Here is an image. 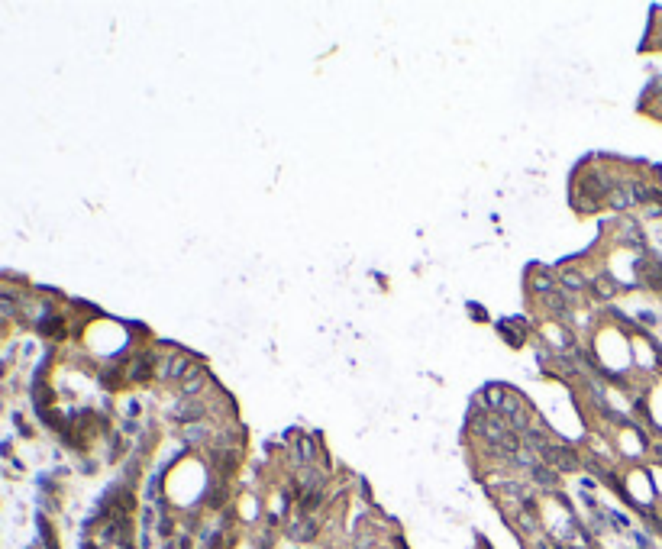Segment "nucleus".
Segmentation results:
<instances>
[{"label":"nucleus","instance_id":"1","mask_svg":"<svg viewBox=\"0 0 662 549\" xmlns=\"http://www.w3.org/2000/svg\"><path fill=\"white\" fill-rule=\"evenodd\" d=\"M611 488L621 495L624 508H630L633 514H640L643 520L662 504L659 491H656L653 478H650V469L646 466H621V472H617Z\"/></svg>","mask_w":662,"mask_h":549},{"label":"nucleus","instance_id":"2","mask_svg":"<svg viewBox=\"0 0 662 549\" xmlns=\"http://www.w3.org/2000/svg\"><path fill=\"white\" fill-rule=\"evenodd\" d=\"M498 336L504 340L507 349H514V353H517V349H524V346L530 343L533 323H530V320H520V317H517V320H514V317H507V320L498 323Z\"/></svg>","mask_w":662,"mask_h":549},{"label":"nucleus","instance_id":"3","mask_svg":"<svg viewBox=\"0 0 662 549\" xmlns=\"http://www.w3.org/2000/svg\"><path fill=\"white\" fill-rule=\"evenodd\" d=\"M30 549H39V546H30Z\"/></svg>","mask_w":662,"mask_h":549},{"label":"nucleus","instance_id":"4","mask_svg":"<svg viewBox=\"0 0 662 549\" xmlns=\"http://www.w3.org/2000/svg\"><path fill=\"white\" fill-rule=\"evenodd\" d=\"M659 378H662V375H659Z\"/></svg>","mask_w":662,"mask_h":549}]
</instances>
